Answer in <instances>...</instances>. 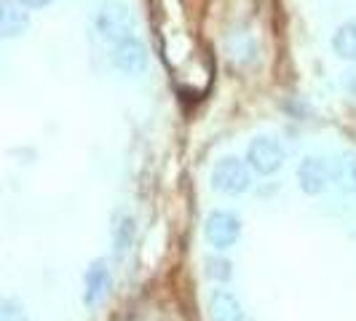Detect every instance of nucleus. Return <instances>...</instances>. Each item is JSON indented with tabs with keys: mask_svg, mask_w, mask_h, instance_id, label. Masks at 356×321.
Listing matches in <instances>:
<instances>
[{
	"mask_svg": "<svg viewBox=\"0 0 356 321\" xmlns=\"http://www.w3.org/2000/svg\"><path fill=\"white\" fill-rule=\"evenodd\" d=\"M207 276L214 281H228L233 276V268L225 257H209L207 260Z\"/></svg>",
	"mask_w": 356,
	"mask_h": 321,
	"instance_id": "obj_14",
	"label": "nucleus"
},
{
	"mask_svg": "<svg viewBox=\"0 0 356 321\" xmlns=\"http://www.w3.org/2000/svg\"><path fill=\"white\" fill-rule=\"evenodd\" d=\"M298 182H300L303 193H308V196L327 193V188L335 182L332 179V163H327L324 158H316V156H308L298 166Z\"/></svg>",
	"mask_w": 356,
	"mask_h": 321,
	"instance_id": "obj_5",
	"label": "nucleus"
},
{
	"mask_svg": "<svg viewBox=\"0 0 356 321\" xmlns=\"http://www.w3.org/2000/svg\"><path fill=\"white\" fill-rule=\"evenodd\" d=\"M284 147L276 142V140H270V137H254L247 147V163H250V169H254L257 174H273V172H279L282 166H284Z\"/></svg>",
	"mask_w": 356,
	"mask_h": 321,
	"instance_id": "obj_4",
	"label": "nucleus"
},
{
	"mask_svg": "<svg viewBox=\"0 0 356 321\" xmlns=\"http://www.w3.org/2000/svg\"><path fill=\"white\" fill-rule=\"evenodd\" d=\"M110 284H113V276H110L107 260H94L83 273V303L89 308L99 305L110 292Z\"/></svg>",
	"mask_w": 356,
	"mask_h": 321,
	"instance_id": "obj_6",
	"label": "nucleus"
},
{
	"mask_svg": "<svg viewBox=\"0 0 356 321\" xmlns=\"http://www.w3.org/2000/svg\"><path fill=\"white\" fill-rule=\"evenodd\" d=\"M332 179L340 190L356 193V153H343L332 160Z\"/></svg>",
	"mask_w": 356,
	"mask_h": 321,
	"instance_id": "obj_10",
	"label": "nucleus"
},
{
	"mask_svg": "<svg viewBox=\"0 0 356 321\" xmlns=\"http://www.w3.org/2000/svg\"><path fill=\"white\" fill-rule=\"evenodd\" d=\"M134 27H137V19L134 11L126 6V3H105L97 14V30L99 35L110 40V43H124L129 38H134Z\"/></svg>",
	"mask_w": 356,
	"mask_h": 321,
	"instance_id": "obj_1",
	"label": "nucleus"
},
{
	"mask_svg": "<svg viewBox=\"0 0 356 321\" xmlns=\"http://www.w3.org/2000/svg\"><path fill=\"white\" fill-rule=\"evenodd\" d=\"M343 86H346V91L351 97H356V67H351V70L343 75Z\"/></svg>",
	"mask_w": 356,
	"mask_h": 321,
	"instance_id": "obj_15",
	"label": "nucleus"
},
{
	"mask_svg": "<svg viewBox=\"0 0 356 321\" xmlns=\"http://www.w3.org/2000/svg\"><path fill=\"white\" fill-rule=\"evenodd\" d=\"M134 233H137L134 217H131V214H118V217H115V225H113V247H115V254H118V257H124L126 252L131 249Z\"/></svg>",
	"mask_w": 356,
	"mask_h": 321,
	"instance_id": "obj_11",
	"label": "nucleus"
},
{
	"mask_svg": "<svg viewBox=\"0 0 356 321\" xmlns=\"http://www.w3.org/2000/svg\"><path fill=\"white\" fill-rule=\"evenodd\" d=\"M209 321H247V311L241 300L228 289H214L207 300Z\"/></svg>",
	"mask_w": 356,
	"mask_h": 321,
	"instance_id": "obj_7",
	"label": "nucleus"
},
{
	"mask_svg": "<svg viewBox=\"0 0 356 321\" xmlns=\"http://www.w3.org/2000/svg\"><path fill=\"white\" fill-rule=\"evenodd\" d=\"M113 65L126 75H140L147 67V51H145L143 40L129 38L124 43H118L113 49Z\"/></svg>",
	"mask_w": 356,
	"mask_h": 321,
	"instance_id": "obj_8",
	"label": "nucleus"
},
{
	"mask_svg": "<svg viewBox=\"0 0 356 321\" xmlns=\"http://www.w3.org/2000/svg\"><path fill=\"white\" fill-rule=\"evenodd\" d=\"M24 8H43V6H49L51 0H19Z\"/></svg>",
	"mask_w": 356,
	"mask_h": 321,
	"instance_id": "obj_16",
	"label": "nucleus"
},
{
	"mask_svg": "<svg viewBox=\"0 0 356 321\" xmlns=\"http://www.w3.org/2000/svg\"><path fill=\"white\" fill-rule=\"evenodd\" d=\"M204 238H207V244L214 247V249L220 252L231 249V247L238 244V238H241V220L233 212L214 209L204 220Z\"/></svg>",
	"mask_w": 356,
	"mask_h": 321,
	"instance_id": "obj_3",
	"label": "nucleus"
},
{
	"mask_svg": "<svg viewBox=\"0 0 356 321\" xmlns=\"http://www.w3.org/2000/svg\"><path fill=\"white\" fill-rule=\"evenodd\" d=\"M332 51L338 54L340 59L356 62V22H346L340 24L332 35Z\"/></svg>",
	"mask_w": 356,
	"mask_h": 321,
	"instance_id": "obj_12",
	"label": "nucleus"
},
{
	"mask_svg": "<svg viewBox=\"0 0 356 321\" xmlns=\"http://www.w3.org/2000/svg\"><path fill=\"white\" fill-rule=\"evenodd\" d=\"M252 185L250 163L241 158H220L212 169V188L222 196H241Z\"/></svg>",
	"mask_w": 356,
	"mask_h": 321,
	"instance_id": "obj_2",
	"label": "nucleus"
},
{
	"mask_svg": "<svg viewBox=\"0 0 356 321\" xmlns=\"http://www.w3.org/2000/svg\"><path fill=\"white\" fill-rule=\"evenodd\" d=\"M30 27V14L19 0H0V35L19 38Z\"/></svg>",
	"mask_w": 356,
	"mask_h": 321,
	"instance_id": "obj_9",
	"label": "nucleus"
},
{
	"mask_svg": "<svg viewBox=\"0 0 356 321\" xmlns=\"http://www.w3.org/2000/svg\"><path fill=\"white\" fill-rule=\"evenodd\" d=\"M0 321H30L24 305L14 297H3L0 300Z\"/></svg>",
	"mask_w": 356,
	"mask_h": 321,
	"instance_id": "obj_13",
	"label": "nucleus"
}]
</instances>
